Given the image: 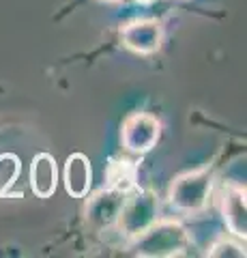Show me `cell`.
<instances>
[{"mask_svg": "<svg viewBox=\"0 0 247 258\" xmlns=\"http://www.w3.org/2000/svg\"><path fill=\"white\" fill-rule=\"evenodd\" d=\"M215 172L211 168H198L179 174L170 185V205L181 213L198 215L209 207V198L213 191Z\"/></svg>", "mask_w": 247, "mask_h": 258, "instance_id": "cell-2", "label": "cell"}, {"mask_svg": "<svg viewBox=\"0 0 247 258\" xmlns=\"http://www.w3.org/2000/svg\"><path fill=\"white\" fill-rule=\"evenodd\" d=\"M211 258H245V245L241 243V239H219L209 247Z\"/></svg>", "mask_w": 247, "mask_h": 258, "instance_id": "cell-10", "label": "cell"}, {"mask_svg": "<svg viewBox=\"0 0 247 258\" xmlns=\"http://www.w3.org/2000/svg\"><path fill=\"white\" fill-rule=\"evenodd\" d=\"M163 24L159 20H133L121 28V43L133 54L150 56L163 43Z\"/></svg>", "mask_w": 247, "mask_h": 258, "instance_id": "cell-5", "label": "cell"}, {"mask_svg": "<svg viewBox=\"0 0 247 258\" xmlns=\"http://www.w3.org/2000/svg\"><path fill=\"white\" fill-rule=\"evenodd\" d=\"M159 211H161V203H159L157 194L153 189H138L131 196H125L116 226L127 239L133 241L150 224L159 220Z\"/></svg>", "mask_w": 247, "mask_h": 258, "instance_id": "cell-3", "label": "cell"}, {"mask_svg": "<svg viewBox=\"0 0 247 258\" xmlns=\"http://www.w3.org/2000/svg\"><path fill=\"white\" fill-rule=\"evenodd\" d=\"M189 232L179 220H161L153 222L140 237L133 239L131 249L133 256L142 258H172L183 256L189 249Z\"/></svg>", "mask_w": 247, "mask_h": 258, "instance_id": "cell-1", "label": "cell"}, {"mask_svg": "<svg viewBox=\"0 0 247 258\" xmlns=\"http://www.w3.org/2000/svg\"><path fill=\"white\" fill-rule=\"evenodd\" d=\"M58 185V168L56 159L50 153H39L33 157L30 164V189L37 198H50L54 196Z\"/></svg>", "mask_w": 247, "mask_h": 258, "instance_id": "cell-8", "label": "cell"}, {"mask_svg": "<svg viewBox=\"0 0 247 258\" xmlns=\"http://www.w3.org/2000/svg\"><path fill=\"white\" fill-rule=\"evenodd\" d=\"M62 181H65V189L73 198H84L91 191L93 183V168L91 159L82 155V153H73L65 161V170H62Z\"/></svg>", "mask_w": 247, "mask_h": 258, "instance_id": "cell-9", "label": "cell"}, {"mask_svg": "<svg viewBox=\"0 0 247 258\" xmlns=\"http://www.w3.org/2000/svg\"><path fill=\"white\" fill-rule=\"evenodd\" d=\"M245 187L238 183H226L221 191V215L230 235L245 241L247 237V203Z\"/></svg>", "mask_w": 247, "mask_h": 258, "instance_id": "cell-7", "label": "cell"}, {"mask_svg": "<svg viewBox=\"0 0 247 258\" xmlns=\"http://www.w3.org/2000/svg\"><path fill=\"white\" fill-rule=\"evenodd\" d=\"M103 3H118V0H103Z\"/></svg>", "mask_w": 247, "mask_h": 258, "instance_id": "cell-12", "label": "cell"}, {"mask_svg": "<svg viewBox=\"0 0 247 258\" xmlns=\"http://www.w3.org/2000/svg\"><path fill=\"white\" fill-rule=\"evenodd\" d=\"M127 194L123 189H101L95 196L89 198L86 203V222L89 226H93L95 230H103L114 226L118 220V213H121V207L125 203Z\"/></svg>", "mask_w": 247, "mask_h": 258, "instance_id": "cell-6", "label": "cell"}, {"mask_svg": "<svg viewBox=\"0 0 247 258\" xmlns=\"http://www.w3.org/2000/svg\"><path fill=\"white\" fill-rule=\"evenodd\" d=\"M135 3H142V5H150V3H155V0H135Z\"/></svg>", "mask_w": 247, "mask_h": 258, "instance_id": "cell-11", "label": "cell"}, {"mask_svg": "<svg viewBox=\"0 0 247 258\" xmlns=\"http://www.w3.org/2000/svg\"><path fill=\"white\" fill-rule=\"evenodd\" d=\"M159 136H161V123L148 112H133L123 120L121 144L133 155H144L153 151L159 142Z\"/></svg>", "mask_w": 247, "mask_h": 258, "instance_id": "cell-4", "label": "cell"}]
</instances>
